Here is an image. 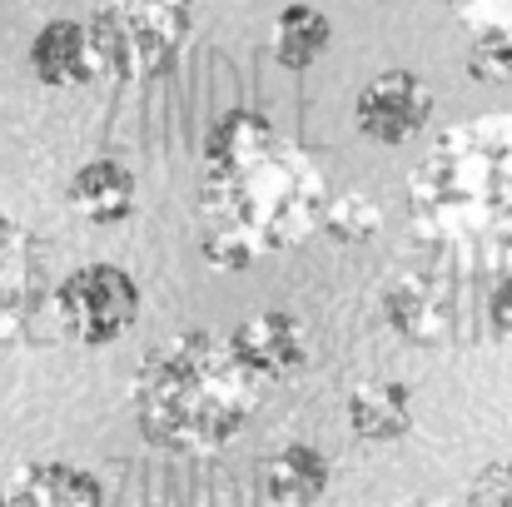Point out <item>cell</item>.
I'll return each instance as SVG.
<instances>
[{
    "label": "cell",
    "instance_id": "cell-1",
    "mask_svg": "<svg viewBox=\"0 0 512 507\" xmlns=\"http://www.w3.org/2000/svg\"><path fill=\"white\" fill-rule=\"evenodd\" d=\"M329 194L334 189L299 145L269 135L249 155L204 165L199 254L224 274H244L269 254L299 249L309 234H319Z\"/></svg>",
    "mask_w": 512,
    "mask_h": 507
},
{
    "label": "cell",
    "instance_id": "cell-2",
    "mask_svg": "<svg viewBox=\"0 0 512 507\" xmlns=\"http://www.w3.org/2000/svg\"><path fill=\"white\" fill-rule=\"evenodd\" d=\"M259 398L264 383L244 373L229 343L209 329H179L155 343L130 378V403L145 443L179 458L229 448L259 413Z\"/></svg>",
    "mask_w": 512,
    "mask_h": 507
},
{
    "label": "cell",
    "instance_id": "cell-3",
    "mask_svg": "<svg viewBox=\"0 0 512 507\" xmlns=\"http://www.w3.org/2000/svg\"><path fill=\"white\" fill-rule=\"evenodd\" d=\"M408 209L428 239H512V115L448 125L413 165Z\"/></svg>",
    "mask_w": 512,
    "mask_h": 507
},
{
    "label": "cell",
    "instance_id": "cell-4",
    "mask_svg": "<svg viewBox=\"0 0 512 507\" xmlns=\"http://www.w3.org/2000/svg\"><path fill=\"white\" fill-rule=\"evenodd\" d=\"M85 35H90L95 75L140 85L165 75L179 60V50L194 35V15L170 0H105L85 20Z\"/></svg>",
    "mask_w": 512,
    "mask_h": 507
},
{
    "label": "cell",
    "instance_id": "cell-5",
    "mask_svg": "<svg viewBox=\"0 0 512 507\" xmlns=\"http://www.w3.org/2000/svg\"><path fill=\"white\" fill-rule=\"evenodd\" d=\"M145 294L130 269L120 264H80L55 284V319L70 343L110 348L140 324Z\"/></svg>",
    "mask_w": 512,
    "mask_h": 507
},
{
    "label": "cell",
    "instance_id": "cell-6",
    "mask_svg": "<svg viewBox=\"0 0 512 507\" xmlns=\"http://www.w3.org/2000/svg\"><path fill=\"white\" fill-rule=\"evenodd\" d=\"M433 120V90L413 70H378L353 95V125L373 145H408Z\"/></svg>",
    "mask_w": 512,
    "mask_h": 507
},
{
    "label": "cell",
    "instance_id": "cell-7",
    "mask_svg": "<svg viewBox=\"0 0 512 507\" xmlns=\"http://www.w3.org/2000/svg\"><path fill=\"white\" fill-rule=\"evenodd\" d=\"M229 353L239 358L244 373H254L259 383H284L294 373L309 368V353H314V334L299 314L289 309H254L244 314L229 334Z\"/></svg>",
    "mask_w": 512,
    "mask_h": 507
},
{
    "label": "cell",
    "instance_id": "cell-8",
    "mask_svg": "<svg viewBox=\"0 0 512 507\" xmlns=\"http://www.w3.org/2000/svg\"><path fill=\"white\" fill-rule=\"evenodd\" d=\"M378 304H383V324L403 338V343L438 348V343L448 338V324H453L448 294H443L433 279H423V274H393V279L383 284Z\"/></svg>",
    "mask_w": 512,
    "mask_h": 507
},
{
    "label": "cell",
    "instance_id": "cell-9",
    "mask_svg": "<svg viewBox=\"0 0 512 507\" xmlns=\"http://www.w3.org/2000/svg\"><path fill=\"white\" fill-rule=\"evenodd\" d=\"M0 507H105V488L95 473L75 463H25L0 483Z\"/></svg>",
    "mask_w": 512,
    "mask_h": 507
},
{
    "label": "cell",
    "instance_id": "cell-10",
    "mask_svg": "<svg viewBox=\"0 0 512 507\" xmlns=\"http://www.w3.org/2000/svg\"><path fill=\"white\" fill-rule=\"evenodd\" d=\"M329 453L314 443H284L259 468V493L269 507H314L329 493Z\"/></svg>",
    "mask_w": 512,
    "mask_h": 507
},
{
    "label": "cell",
    "instance_id": "cell-11",
    "mask_svg": "<svg viewBox=\"0 0 512 507\" xmlns=\"http://www.w3.org/2000/svg\"><path fill=\"white\" fill-rule=\"evenodd\" d=\"M30 75L50 90H80V85L100 80L85 25L80 20H45L30 40Z\"/></svg>",
    "mask_w": 512,
    "mask_h": 507
},
{
    "label": "cell",
    "instance_id": "cell-12",
    "mask_svg": "<svg viewBox=\"0 0 512 507\" xmlns=\"http://www.w3.org/2000/svg\"><path fill=\"white\" fill-rule=\"evenodd\" d=\"M65 199L90 224H125L135 214V174H130V165H120L110 155L85 160V165L70 174Z\"/></svg>",
    "mask_w": 512,
    "mask_h": 507
},
{
    "label": "cell",
    "instance_id": "cell-13",
    "mask_svg": "<svg viewBox=\"0 0 512 507\" xmlns=\"http://www.w3.org/2000/svg\"><path fill=\"white\" fill-rule=\"evenodd\" d=\"M348 428L363 443H398L413 428V388L398 378H368L348 393Z\"/></svg>",
    "mask_w": 512,
    "mask_h": 507
},
{
    "label": "cell",
    "instance_id": "cell-14",
    "mask_svg": "<svg viewBox=\"0 0 512 507\" xmlns=\"http://www.w3.org/2000/svg\"><path fill=\"white\" fill-rule=\"evenodd\" d=\"M30 314V244L25 229L0 209V343L25 329Z\"/></svg>",
    "mask_w": 512,
    "mask_h": 507
},
{
    "label": "cell",
    "instance_id": "cell-15",
    "mask_svg": "<svg viewBox=\"0 0 512 507\" xmlns=\"http://www.w3.org/2000/svg\"><path fill=\"white\" fill-rule=\"evenodd\" d=\"M329 40H334V25H329V15L319 10V5H304V0H294V5H284L279 15H274V60L284 65V70H309L324 50H329Z\"/></svg>",
    "mask_w": 512,
    "mask_h": 507
},
{
    "label": "cell",
    "instance_id": "cell-16",
    "mask_svg": "<svg viewBox=\"0 0 512 507\" xmlns=\"http://www.w3.org/2000/svg\"><path fill=\"white\" fill-rule=\"evenodd\" d=\"M378 229H383V209L363 189L329 194L324 219H319V234H329L334 244H368V239H378Z\"/></svg>",
    "mask_w": 512,
    "mask_h": 507
},
{
    "label": "cell",
    "instance_id": "cell-17",
    "mask_svg": "<svg viewBox=\"0 0 512 507\" xmlns=\"http://www.w3.org/2000/svg\"><path fill=\"white\" fill-rule=\"evenodd\" d=\"M468 70L488 85H512V30H483L468 45Z\"/></svg>",
    "mask_w": 512,
    "mask_h": 507
},
{
    "label": "cell",
    "instance_id": "cell-18",
    "mask_svg": "<svg viewBox=\"0 0 512 507\" xmlns=\"http://www.w3.org/2000/svg\"><path fill=\"white\" fill-rule=\"evenodd\" d=\"M458 507H512V458H498V463L478 468L468 478Z\"/></svg>",
    "mask_w": 512,
    "mask_h": 507
},
{
    "label": "cell",
    "instance_id": "cell-19",
    "mask_svg": "<svg viewBox=\"0 0 512 507\" xmlns=\"http://www.w3.org/2000/svg\"><path fill=\"white\" fill-rule=\"evenodd\" d=\"M448 5H453V15L473 35H483V30H512V0H448Z\"/></svg>",
    "mask_w": 512,
    "mask_h": 507
},
{
    "label": "cell",
    "instance_id": "cell-20",
    "mask_svg": "<svg viewBox=\"0 0 512 507\" xmlns=\"http://www.w3.org/2000/svg\"><path fill=\"white\" fill-rule=\"evenodd\" d=\"M488 314H493V329L512 343V274L493 289V299H488Z\"/></svg>",
    "mask_w": 512,
    "mask_h": 507
},
{
    "label": "cell",
    "instance_id": "cell-21",
    "mask_svg": "<svg viewBox=\"0 0 512 507\" xmlns=\"http://www.w3.org/2000/svg\"><path fill=\"white\" fill-rule=\"evenodd\" d=\"M398 507H458V503H428V498H413V503H398Z\"/></svg>",
    "mask_w": 512,
    "mask_h": 507
},
{
    "label": "cell",
    "instance_id": "cell-22",
    "mask_svg": "<svg viewBox=\"0 0 512 507\" xmlns=\"http://www.w3.org/2000/svg\"><path fill=\"white\" fill-rule=\"evenodd\" d=\"M170 5H184V10H194V0H170Z\"/></svg>",
    "mask_w": 512,
    "mask_h": 507
}]
</instances>
